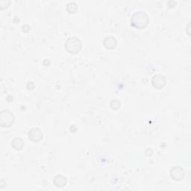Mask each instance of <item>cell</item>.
I'll use <instances>...</instances> for the list:
<instances>
[{"instance_id": "obj_2", "label": "cell", "mask_w": 191, "mask_h": 191, "mask_svg": "<svg viewBox=\"0 0 191 191\" xmlns=\"http://www.w3.org/2000/svg\"><path fill=\"white\" fill-rule=\"evenodd\" d=\"M82 43L79 38L75 37L69 38L64 43V47L66 50L70 54H77L81 50Z\"/></svg>"}, {"instance_id": "obj_4", "label": "cell", "mask_w": 191, "mask_h": 191, "mask_svg": "<svg viewBox=\"0 0 191 191\" xmlns=\"http://www.w3.org/2000/svg\"><path fill=\"white\" fill-rule=\"evenodd\" d=\"M169 175L174 181H180L185 178V173L181 166H175L169 171Z\"/></svg>"}, {"instance_id": "obj_15", "label": "cell", "mask_w": 191, "mask_h": 191, "mask_svg": "<svg viewBox=\"0 0 191 191\" xmlns=\"http://www.w3.org/2000/svg\"><path fill=\"white\" fill-rule=\"evenodd\" d=\"M144 153L146 156H152L153 154V151L151 148H146V150H145Z\"/></svg>"}, {"instance_id": "obj_11", "label": "cell", "mask_w": 191, "mask_h": 191, "mask_svg": "<svg viewBox=\"0 0 191 191\" xmlns=\"http://www.w3.org/2000/svg\"><path fill=\"white\" fill-rule=\"evenodd\" d=\"M110 107L113 110H118L120 107V102L117 100H112L110 102Z\"/></svg>"}, {"instance_id": "obj_5", "label": "cell", "mask_w": 191, "mask_h": 191, "mask_svg": "<svg viewBox=\"0 0 191 191\" xmlns=\"http://www.w3.org/2000/svg\"><path fill=\"white\" fill-rule=\"evenodd\" d=\"M167 84V79L162 74H156L152 78V84L156 89H161Z\"/></svg>"}, {"instance_id": "obj_13", "label": "cell", "mask_w": 191, "mask_h": 191, "mask_svg": "<svg viewBox=\"0 0 191 191\" xmlns=\"http://www.w3.org/2000/svg\"><path fill=\"white\" fill-rule=\"evenodd\" d=\"M35 87V85L33 81H29V82L27 83V84H26V88H27L28 90H29V91H32Z\"/></svg>"}, {"instance_id": "obj_17", "label": "cell", "mask_w": 191, "mask_h": 191, "mask_svg": "<svg viewBox=\"0 0 191 191\" xmlns=\"http://www.w3.org/2000/svg\"><path fill=\"white\" fill-rule=\"evenodd\" d=\"M76 129H77V128L75 125H72L70 128V130L71 132H75Z\"/></svg>"}, {"instance_id": "obj_1", "label": "cell", "mask_w": 191, "mask_h": 191, "mask_svg": "<svg viewBox=\"0 0 191 191\" xmlns=\"http://www.w3.org/2000/svg\"><path fill=\"white\" fill-rule=\"evenodd\" d=\"M148 22H149L148 16L143 10L134 12L131 17L132 26L136 29H144L148 26Z\"/></svg>"}, {"instance_id": "obj_9", "label": "cell", "mask_w": 191, "mask_h": 191, "mask_svg": "<svg viewBox=\"0 0 191 191\" xmlns=\"http://www.w3.org/2000/svg\"><path fill=\"white\" fill-rule=\"evenodd\" d=\"M24 141L19 137H16L11 142L12 148H14L15 150H17V151L22 149V148L24 147Z\"/></svg>"}, {"instance_id": "obj_18", "label": "cell", "mask_w": 191, "mask_h": 191, "mask_svg": "<svg viewBox=\"0 0 191 191\" xmlns=\"http://www.w3.org/2000/svg\"><path fill=\"white\" fill-rule=\"evenodd\" d=\"M190 22H189L188 26H187V34H188V35H190V34L189 33V31H190V30H189V29H190Z\"/></svg>"}, {"instance_id": "obj_16", "label": "cell", "mask_w": 191, "mask_h": 191, "mask_svg": "<svg viewBox=\"0 0 191 191\" xmlns=\"http://www.w3.org/2000/svg\"><path fill=\"white\" fill-rule=\"evenodd\" d=\"M167 5H169L170 8H174V7L176 6V2L173 1V0H170V1H169L167 2Z\"/></svg>"}, {"instance_id": "obj_3", "label": "cell", "mask_w": 191, "mask_h": 191, "mask_svg": "<svg viewBox=\"0 0 191 191\" xmlns=\"http://www.w3.org/2000/svg\"><path fill=\"white\" fill-rule=\"evenodd\" d=\"M15 117L9 110H2L0 112V125L5 128H8L14 124Z\"/></svg>"}, {"instance_id": "obj_10", "label": "cell", "mask_w": 191, "mask_h": 191, "mask_svg": "<svg viewBox=\"0 0 191 191\" xmlns=\"http://www.w3.org/2000/svg\"><path fill=\"white\" fill-rule=\"evenodd\" d=\"M67 10L69 13H75L78 10V5L74 2H70L67 5Z\"/></svg>"}, {"instance_id": "obj_6", "label": "cell", "mask_w": 191, "mask_h": 191, "mask_svg": "<svg viewBox=\"0 0 191 191\" xmlns=\"http://www.w3.org/2000/svg\"><path fill=\"white\" fill-rule=\"evenodd\" d=\"M28 137H29L30 140L37 143L42 140L43 137V134L41 129L38 128H33L29 130V133H28Z\"/></svg>"}, {"instance_id": "obj_12", "label": "cell", "mask_w": 191, "mask_h": 191, "mask_svg": "<svg viewBox=\"0 0 191 191\" xmlns=\"http://www.w3.org/2000/svg\"><path fill=\"white\" fill-rule=\"evenodd\" d=\"M10 2L9 0H1L0 1V7H1V9L3 10L5 8H8L9 6Z\"/></svg>"}, {"instance_id": "obj_7", "label": "cell", "mask_w": 191, "mask_h": 191, "mask_svg": "<svg viewBox=\"0 0 191 191\" xmlns=\"http://www.w3.org/2000/svg\"><path fill=\"white\" fill-rule=\"evenodd\" d=\"M103 45L106 49H114L117 46V41L116 38L112 36H108L104 38Z\"/></svg>"}, {"instance_id": "obj_14", "label": "cell", "mask_w": 191, "mask_h": 191, "mask_svg": "<svg viewBox=\"0 0 191 191\" xmlns=\"http://www.w3.org/2000/svg\"><path fill=\"white\" fill-rule=\"evenodd\" d=\"M30 30H31V27H30V26L28 24H26V25H24V26H22V31L25 33L29 32Z\"/></svg>"}, {"instance_id": "obj_8", "label": "cell", "mask_w": 191, "mask_h": 191, "mask_svg": "<svg viewBox=\"0 0 191 191\" xmlns=\"http://www.w3.org/2000/svg\"><path fill=\"white\" fill-rule=\"evenodd\" d=\"M67 183V179L64 176L61 174H58L57 176L54 177L53 179V184L55 187H58V188H61L63 187Z\"/></svg>"}]
</instances>
